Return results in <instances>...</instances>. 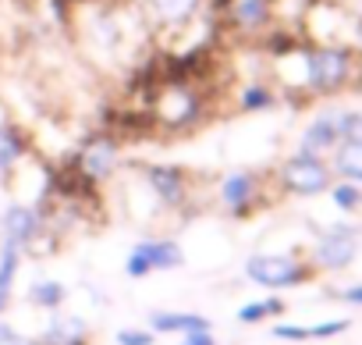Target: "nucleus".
Segmentation results:
<instances>
[{
	"label": "nucleus",
	"mask_w": 362,
	"mask_h": 345,
	"mask_svg": "<svg viewBox=\"0 0 362 345\" xmlns=\"http://www.w3.org/2000/svg\"><path fill=\"white\" fill-rule=\"evenodd\" d=\"M217 103V86H199V82H177L167 79L160 82L156 96L149 100L153 128L156 139H177V135H192L214 118Z\"/></svg>",
	"instance_id": "f257e3e1"
},
{
	"label": "nucleus",
	"mask_w": 362,
	"mask_h": 345,
	"mask_svg": "<svg viewBox=\"0 0 362 345\" xmlns=\"http://www.w3.org/2000/svg\"><path fill=\"white\" fill-rule=\"evenodd\" d=\"M277 4L281 0H228L224 11L217 15L221 36L259 43L277 26Z\"/></svg>",
	"instance_id": "6e6552de"
},
{
	"label": "nucleus",
	"mask_w": 362,
	"mask_h": 345,
	"mask_svg": "<svg viewBox=\"0 0 362 345\" xmlns=\"http://www.w3.org/2000/svg\"><path fill=\"white\" fill-rule=\"evenodd\" d=\"M327 193H330L334 207H337V210H344V214H355V210L362 207V189H358L355 182H334Z\"/></svg>",
	"instance_id": "4be33fe9"
},
{
	"label": "nucleus",
	"mask_w": 362,
	"mask_h": 345,
	"mask_svg": "<svg viewBox=\"0 0 362 345\" xmlns=\"http://www.w3.org/2000/svg\"><path fill=\"white\" fill-rule=\"evenodd\" d=\"M177 267H185V249H181V242L174 235H146L132 246V253L124 260V274L132 281L149 278L156 271H177Z\"/></svg>",
	"instance_id": "9d476101"
},
{
	"label": "nucleus",
	"mask_w": 362,
	"mask_h": 345,
	"mask_svg": "<svg viewBox=\"0 0 362 345\" xmlns=\"http://www.w3.org/2000/svg\"><path fill=\"white\" fill-rule=\"evenodd\" d=\"M337 299H344L348 306H362V285H351V288H344Z\"/></svg>",
	"instance_id": "cd10ccee"
},
{
	"label": "nucleus",
	"mask_w": 362,
	"mask_h": 345,
	"mask_svg": "<svg viewBox=\"0 0 362 345\" xmlns=\"http://www.w3.org/2000/svg\"><path fill=\"white\" fill-rule=\"evenodd\" d=\"M351 327V320H344V317H337V320H323V324H313L309 327V338H337V334H344Z\"/></svg>",
	"instance_id": "b1692460"
},
{
	"label": "nucleus",
	"mask_w": 362,
	"mask_h": 345,
	"mask_svg": "<svg viewBox=\"0 0 362 345\" xmlns=\"http://www.w3.org/2000/svg\"><path fill=\"white\" fill-rule=\"evenodd\" d=\"M68 302V285L57 278H40L29 285V306L43 310V313H61Z\"/></svg>",
	"instance_id": "aec40b11"
},
{
	"label": "nucleus",
	"mask_w": 362,
	"mask_h": 345,
	"mask_svg": "<svg viewBox=\"0 0 362 345\" xmlns=\"http://www.w3.org/2000/svg\"><path fill=\"white\" fill-rule=\"evenodd\" d=\"M355 256H358V239H355L351 228H330V232H323L313 242V253H309V260L316 264V271H330V274L348 271Z\"/></svg>",
	"instance_id": "f8f14e48"
},
{
	"label": "nucleus",
	"mask_w": 362,
	"mask_h": 345,
	"mask_svg": "<svg viewBox=\"0 0 362 345\" xmlns=\"http://www.w3.org/2000/svg\"><path fill=\"white\" fill-rule=\"evenodd\" d=\"M132 167L153 203L167 214H192L199 203V175L185 164H170V160H124Z\"/></svg>",
	"instance_id": "f03ea898"
},
{
	"label": "nucleus",
	"mask_w": 362,
	"mask_h": 345,
	"mask_svg": "<svg viewBox=\"0 0 362 345\" xmlns=\"http://www.w3.org/2000/svg\"><path fill=\"white\" fill-rule=\"evenodd\" d=\"M298 54H302V89L309 96H337L355 82L358 57L351 47L305 40Z\"/></svg>",
	"instance_id": "7ed1b4c3"
},
{
	"label": "nucleus",
	"mask_w": 362,
	"mask_h": 345,
	"mask_svg": "<svg viewBox=\"0 0 362 345\" xmlns=\"http://www.w3.org/2000/svg\"><path fill=\"white\" fill-rule=\"evenodd\" d=\"M0 239H11L22 253H40L47 239L57 242V235L50 232L47 210L40 203H11L0 214Z\"/></svg>",
	"instance_id": "1a4fd4ad"
},
{
	"label": "nucleus",
	"mask_w": 362,
	"mask_h": 345,
	"mask_svg": "<svg viewBox=\"0 0 362 345\" xmlns=\"http://www.w3.org/2000/svg\"><path fill=\"white\" fill-rule=\"evenodd\" d=\"M327 160L334 167V179H344V182H355V186L362 182V139L337 142Z\"/></svg>",
	"instance_id": "6ab92c4d"
},
{
	"label": "nucleus",
	"mask_w": 362,
	"mask_h": 345,
	"mask_svg": "<svg viewBox=\"0 0 362 345\" xmlns=\"http://www.w3.org/2000/svg\"><path fill=\"white\" fill-rule=\"evenodd\" d=\"M146 327L160 338V334H192V331H214V320L206 313H189V310H153Z\"/></svg>",
	"instance_id": "2eb2a0df"
},
{
	"label": "nucleus",
	"mask_w": 362,
	"mask_h": 345,
	"mask_svg": "<svg viewBox=\"0 0 362 345\" xmlns=\"http://www.w3.org/2000/svg\"><path fill=\"white\" fill-rule=\"evenodd\" d=\"M0 345H40V338L22 334L15 324H8V317H0Z\"/></svg>",
	"instance_id": "5701e85b"
},
{
	"label": "nucleus",
	"mask_w": 362,
	"mask_h": 345,
	"mask_svg": "<svg viewBox=\"0 0 362 345\" xmlns=\"http://www.w3.org/2000/svg\"><path fill=\"white\" fill-rule=\"evenodd\" d=\"M337 142H341L337 114H320V118H313V121L305 125L298 149H302V153H316V157H330Z\"/></svg>",
	"instance_id": "dca6fc26"
},
{
	"label": "nucleus",
	"mask_w": 362,
	"mask_h": 345,
	"mask_svg": "<svg viewBox=\"0 0 362 345\" xmlns=\"http://www.w3.org/2000/svg\"><path fill=\"white\" fill-rule=\"evenodd\" d=\"M334 167L327 157H316V153H291L284 157L277 167H274V189L277 196H298V200H309V196H323L330 186H334Z\"/></svg>",
	"instance_id": "39448f33"
},
{
	"label": "nucleus",
	"mask_w": 362,
	"mask_h": 345,
	"mask_svg": "<svg viewBox=\"0 0 362 345\" xmlns=\"http://www.w3.org/2000/svg\"><path fill=\"white\" fill-rule=\"evenodd\" d=\"M71 157L82 164V171L86 175H93L100 186H110L117 175H121V167H124V142L114 135V132H107V128H100V125H93L82 139H78V146L71 149Z\"/></svg>",
	"instance_id": "0eeeda50"
},
{
	"label": "nucleus",
	"mask_w": 362,
	"mask_h": 345,
	"mask_svg": "<svg viewBox=\"0 0 362 345\" xmlns=\"http://www.w3.org/2000/svg\"><path fill=\"white\" fill-rule=\"evenodd\" d=\"M156 341V334L149 331V327H121L117 331V345H153Z\"/></svg>",
	"instance_id": "393cba45"
},
{
	"label": "nucleus",
	"mask_w": 362,
	"mask_h": 345,
	"mask_svg": "<svg viewBox=\"0 0 362 345\" xmlns=\"http://www.w3.org/2000/svg\"><path fill=\"white\" fill-rule=\"evenodd\" d=\"M36 338H40V345H93V327L86 324V317L54 313Z\"/></svg>",
	"instance_id": "4468645a"
},
{
	"label": "nucleus",
	"mask_w": 362,
	"mask_h": 345,
	"mask_svg": "<svg viewBox=\"0 0 362 345\" xmlns=\"http://www.w3.org/2000/svg\"><path fill=\"white\" fill-rule=\"evenodd\" d=\"M33 157V139L15 118H0V179H11Z\"/></svg>",
	"instance_id": "ddd939ff"
},
{
	"label": "nucleus",
	"mask_w": 362,
	"mask_h": 345,
	"mask_svg": "<svg viewBox=\"0 0 362 345\" xmlns=\"http://www.w3.org/2000/svg\"><path fill=\"white\" fill-rule=\"evenodd\" d=\"M22 249L11 239H0V317H4L15 302V281L22 271Z\"/></svg>",
	"instance_id": "f3484780"
},
{
	"label": "nucleus",
	"mask_w": 362,
	"mask_h": 345,
	"mask_svg": "<svg viewBox=\"0 0 362 345\" xmlns=\"http://www.w3.org/2000/svg\"><path fill=\"white\" fill-rule=\"evenodd\" d=\"M277 89L263 79L256 82H245L242 89H235V111L238 114H263V111H274L277 107Z\"/></svg>",
	"instance_id": "a211bd4d"
},
{
	"label": "nucleus",
	"mask_w": 362,
	"mask_h": 345,
	"mask_svg": "<svg viewBox=\"0 0 362 345\" xmlns=\"http://www.w3.org/2000/svg\"><path fill=\"white\" fill-rule=\"evenodd\" d=\"M316 274H320L316 264L302 260L295 253H252L245 260V278L259 288H270V292L309 285V281H316Z\"/></svg>",
	"instance_id": "423d86ee"
},
{
	"label": "nucleus",
	"mask_w": 362,
	"mask_h": 345,
	"mask_svg": "<svg viewBox=\"0 0 362 345\" xmlns=\"http://www.w3.org/2000/svg\"><path fill=\"white\" fill-rule=\"evenodd\" d=\"M270 334L281 341H309V327H302V324H274Z\"/></svg>",
	"instance_id": "a878e982"
},
{
	"label": "nucleus",
	"mask_w": 362,
	"mask_h": 345,
	"mask_svg": "<svg viewBox=\"0 0 362 345\" xmlns=\"http://www.w3.org/2000/svg\"><path fill=\"white\" fill-rule=\"evenodd\" d=\"M288 302L281 295H267V299H256V302H245L238 310V324H263L270 317H284Z\"/></svg>",
	"instance_id": "412c9836"
},
{
	"label": "nucleus",
	"mask_w": 362,
	"mask_h": 345,
	"mask_svg": "<svg viewBox=\"0 0 362 345\" xmlns=\"http://www.w3.org/2000/svg\"><path fill=\"white\" fill-rule=\"evenodd\" d=\"M177 345H217L214 331H192V334H181Z\"/></svg>",
	"instance_id": "bb28decb"
},
{
	"label": "nucleus",
	"mask_w": 362,
	"mask_h": 345,
	"mask_svg": "<svg viewBox=\"0 0 362 345\" xmlns=\"http://www.w3.org/2000/svg\"><path fill=\"white\" fill-rule=\"evenodd\" d=\"M270 186L274 179L267 182L263 171H252V167H238V171H228V175L217 179V207L235 217V221H245L252 214H259L263 207H270L277 196H270Z\"/></svg>",
	"instance_id": "20e7f679"
},
{
	"label": "nucleus",
	"mask_w": 362,
	"mask_h": 345,
	"mask_svg": "<svg viewBox=\"0 0 362 345\" xmlns=\"http://www.w3.org/2000/svg\"><path fill=\"white\" fill-rule=\"evenodd\" d=\"M142 11L160 40H177L206 18V0H142Z\"/></svg>",
	"instance_id": "9b49d317"
}]
</instances>
